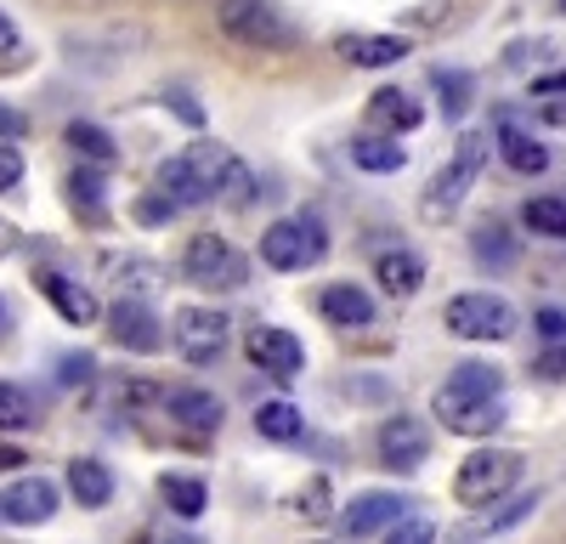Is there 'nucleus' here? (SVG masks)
I'll return each instance as SVG.
<instances>
[{
    "label": "nucleus",
    "instance_id": "obj_1",
    "mask_svg": "<svg viewBox=\"0 0 566 544\" xmlns=\"http://www.w3.org/2000/svg\"><path fill=\"white\" fill-rule=\"evenodd\" d=\"M159 193L181 210V205H210V199H227V205H250L255 199V176L250 165L221 148V143H193L181 148L176 159L159 165Z\"/></svg>",
    "mask_w": 566,
    "mask_h": 544
},
{
    "label": "nucleus",
    "instance_id": "obj_2",
    "mask_svg": "<svg viewBox=\"0 0 566 544\" xmlns=\"http://www.w3.org/2000/svg\"><path fill=\"white\" fill-rule=\"evenodd\" d=\"M504 369L499 363H459L437 386V420L459 437H488L504 426Z\"/></svg>",
    "mask_w": 566,
    "mask_h": 544
},
{
    "label": "nucleus",
    "instance_id": "obj_3",
    "mask_svg": "<svg viewBox=\"0 0 566 544\" xmlns=\"http://www.w3.org/2000/svg\"><path fill=\"white\" fill-rule=\"evenodd\" d=\"M515 482H522V453H515V448H476L459 465V477H453V499L470 505V511H488Z\"/></svg>",
    "mask_w": 566,
    "mask_h": 544
},
{
    "label": "nucleus",
    "instance_id": "obj_4",
    "mask_svg": "<svg viewBox=\"0 0 566 544\" xmlns=\"http://www.w3.org/2000/svg\"><path fill=\"white\" fill-rule=\"evenodd\" d=\"M488 130H464L459 136V148H453V159L437 170V181H431V193H424V216H453L459 205H464V193L476 188V176H482V165H488Z\"/></svg>",
    "mask_w": 566,
    "mask_h": 544
},
{
    "label": "nucleus",
    "instance_id": "obj_5",
    "mask_svg": "<svg viewBox=\"0 0 566 544\" xmlns=\"http://www.w3.org/2000/svg\"><path fill=\"white\" fill-rule=\"evenodd\" d=\"M216 23H221L227 40L250 45V52H290V45H301V34L283 23L266 0H221Z\"/></svg>",
    "mask_w": 566,
    "mask_h": 544
},
{
    "label": "nucleus",
    "instance_id": "obj_6",
    "mask_svg": "<svg viewBox=\"0 0 566 544\" xmlns=\"http://www.w3.org/2000/svg\"><path fill=\"white\" fill-rule=\"evenodd\" d=\"M328 255V239H323V221L317 216H295V221H272L261 233V261L272 272H306Z\"/></svg>",
    "mask_w": 566,
    "mask_h": 544
},
{
    "label": "nucleus",
    "instance_id": "obj_7",
    "mask_svg": "<svg viewBox=\"0 0 566 544\" xmlns=\"http://www.w3.org/2000/svg\"><path fill=\"white\" fill-rule=\"evenodd\" d=\"M442 324L459 335V341H510L515 335V306L504 295H488V290H470V295H453Z\"/></svg>",
    "mask_w": 566,
    "mask_h": 544
},
{
    "label": "nucleus",
    "instance_id": "obj_8",
    "mask_svg": "<svg viewBox=\"0 0 566 544\" xmlns=\"http://www.w3.org/2000/svg\"><path fill=\"white\" fill-rule=\"evenodd\" d=\"M181 272L199 290H244V255L216 233H193L181 250Z\"/></svg>",
    "mask_w": 566,
    "mask_h": 544
},
{
    "label": "nucleus",
    "instance_id": "obj_9",
    "mask_svg": "<svg viewBox=\"0 0 566 544\" xmlns=\"http://www.w3.org/2000/svg\"><path fill=\"white\" fill-rule=\"evenodd\" d=\"M170 346L193 363V369H205V363H216L227 352V317L216 306H181L170 317Z\"/></svg>",
    "mask_w": 566,
    "mask_h": 544
},
{
    "label": "nucleus",
    "instance_id": "obj_10",
    "mask_svg": "<svg viewBox=\"0 0 566 544\" xmlns=\"http://www.w3.org/2000/svg\"><path fill=\"white\" fill-rule=\"evenodd\" d=\"M244 352H250L255 369L272 375V380H295V375H301V363H306L301 341H295L290 329H277V324H255V329L244 335Z\"/></svg>",
    "mask_w": 566,
    "mask_h": 544
},
{
    "label": "nucleus",
    "instance_id": "obj_11",
    "mask_svg": "<svg viewBox=\"0 0 566 544\" xmlns=\"http://www.w3.org/2000/svg\"><path fill=\"white\" fill-rule=\"evenodd\" d=\"M424 453H431V431H424V420H413V415H391L386 426H380V465L386 471H419L424 465Z\"/></svg>",
    "mask_w": 566,
    "mask_h": 544
},
{
    "label": "nucleus",
    "instance_id": "obj_12",
    "mask_svg": "<svg viewBox=\"0 0 566 544\" xmlns=\"http://www.w3.org/2000/svg\"><path fill=\"white\" fill-rule=\"evenodd\" d=\"M108 341L125 346V352H159V346H165V324H159V317L142 306V301L125 295V301L108 306Z\"/></svg>",
    "mask_w": 566,
    "mask_h": 544
},
{
    "label": "nucleus",
    "instance_id": "obj_13",
    "mask_svg": "<svg viewBox=\"0 0 566 544\" xmlns=\"http://www.w3.org/2000/svg\"><path fill=\"white\" fill-rule=\"evenodd\" d=\"M493 148H499V159H504L510 170H522V176L549 170V148L522 125V114H499V125H493Z\"/></svg>",
    "mask_w": 566,
    "mask_h": 544
},
{
    "label": "nucleus",
    "instance_id": "obj_14",
    "mask_svg": "<svg viewBox=\"0 0 566 544\" xmlns=\"http://www.w3.org/2000/svg\"><path fill=\"white\" fill-rule=\"evenodd\" d=\"M0 516H7L12 527H40L57 516V482L45 477H23L7 488V499H0Z\"/></svg>",
    "mask_w": 566,
    "mask_h": 544
},
{
    "label": "nucleus",
    "instance_id": "obj_15",
    "mask_svg": "<svg viewBox=\"0 0 566 544\" xmlns=\"http://www.w3.org/2000/svg\"><path fill=\"white\" fill-rule=\"evenodd\" d=\"M402 511H408V499H402V493H386V488H374V493H357L352 505L340 511V527H346V538H368V533L391 527V522H397Z\"/></svg>",
    "mask_w": 566,
    "mask_h": 544
},
{
    "label": "nucleus",
    "instance_id": "obj_16",
    "mask_svg": "<svg viewBox=\"0 0 566 544\" xmlns=\"http://www.w3.org/2000/svg\"><path fill=\"white\" fill-rule=\"evenodd\" d=\"M159 402H165V415H170L181 431H193V437H205V431H216V426H221V397H216V391L176 386V391H165Z\"/></svg>",
    "mask_w": 566,
    "mask_h": 544
},
{
    "label": "nucleus",
    "instance_id": "obj_17",
    "mask_svg": "<svg viewBox=\"0 0 566 544\" xmlns=\"http://www.w3.org/2000/svg\"><path fill=\"white\" fill-rule=\"evenodd\" d=\"M335 57H346L352 69H391L408 57V40L402 34H340L335 40Z\"/></svg>",
    "mask_w": 566,
    "mask_h": 544
},
{
    "label": "nucleus",
    "instance_id": "obj_18",
    "mask_svg": "<svg viewBox=\"0 0 566 544\" xmlns=\"http://www.w3.org/2000/svg\"><path fill=\"white\" fill-rule=\"evenodd\" d=\"M40 295L52 301L57 312H63V324H74V329H85V324H97V295H91L85 284H74V279H63V272H40Z\"/></svg>",
    "mask_w": 566,
    "mask_h": 544
},
{
    "label": "nucleus",
    "instance_id": "obj_19",
    "mask_svg": "<svg viewBox=\"0 0 566 544\" xmlns=\"http://www.w3.org/2000/svg\"><path fill=\"white\" fill-rule=\"evenodd\" d=\"M317 312L328 317V324H340V329L374 324V301H368V290H357V284H323Z\"/></svg>",
    "mask_w": 566,
    "mask_h": 544
},
{
    "label": "nucleus",
    "instance_id": "obj_20",
    "mask_svg": "<svg viewBox=\"0 0 566 544\" xmlns=\"http://www.w3.org/2000/svg\"><path fill=\"white\" fill-rule=\"evenodd\" d=\"M69 493L80 499L85 511H103L108 499H114V471L103 460H74L69 465Z\"/></svg>",
    "mask_w": 566,
    "mask_h": 544
},
{
    "label": "nucleus",
    "instance_id": "obj_21",
    "mask_svg": "<svg viewBox=\"0 0 566 544\" xmlns=\"http://www.w3.org/2000/svg\"><path fill=\"white\" fill-rule=\"evenodd\" d=\"M374 279H380L386 295H413L424 284V261L413 250H386L380 261H374Z\"/></svg>",
    "mask_w": 566,
    "mask_h": 544
},
{
    "label": "nucleus",
    "instance_id": "obj_22",
    "mask_svg": "<svg viewBox=\"0 0 566 544\" xmlns=\"http://www.w3.org/2000/svg\"><path fill=\"white\" fill-rule=\"evenodd\" d=\"M159 493H165V505H170L181 522L205 516V505H210V488H205L199 477H176V471H165V477H159Z\"/></svg>",
    "mask_w": 566,
    "mask_h": 544
},
{
    "label": "nucleus",
    "instance_id": "obj_23",
    "mask_svg": "<svg viewBox=\"0 0 566 544\" xmlns=\"http://www.w3.org/2000/svg\"><path fill=\"white\" fill-rule=\"evenodd\" d=\"M402 148H397V136H357L352 143V165L357 170H368V176H391V170H402Z\"/></svg>",
    "mask_w": 566,
    "mask_h": 544
},
{
    "label": "nucleus",
    "instance_id": "obj_24",
    "mask_svg": "<svg viewBox=\"0 0 566 544\" xmlns=\"http://www.w3.org/2000/svg\"><path fill=\"white\" fill-rule=\"evenodd\" d=\"M368 114H374V125H386V130H413L424 119V108L408 97V91H374Z\"/></svg>",
    "mask_w": 566,
    "mask_h": 544
},
{
    "label": "nucleus",
    "instance_id": "obj_25",
    "mask_svg": "<svg viewBox=\"0 0 566 544\" xmlns=\"http://www.w3.org/2000/svg\"><path fill=\"white\" fill-rule=\"evenodd\" d=\"M63 143L85 159V165H114L119 159V148H114V136L103 130V125H91V119H74L69 130H63Z\"/></svg>",
    "mask_w": 566,
    "mask_h": 544
},
{
    "label": "nucleus",
    "instance_id": "obj_26",
    "mask_svg": "<svg viewBox=\"0 0 566 544\" xmlns=\"http://www.w3.org/2000/svg\"><path fill=\"white\" fill-rule=\"evenodd\" d=\"M69 199H74V210H85L91 221H103V210H108V181H103V170L80 159V170L69 176Z\"/></svg>",
    "mask_w": 566,
    "mask_h": 544
},
{
    "label": "nucleus",
    "instance_id": "obj_27",
    "mask_svg": "<svg viewBox=\"0 0 566 544\" xmlns=\"http://www.w3.org/2000/svg\"><path fill=\"white\" fill-rule=\"evenodd\" d=\"M255 431H261L266 442H295V437L306 431V420H301L295 402H261V408H255Z\"/></svg>",
    "mask_w": 566,
    "mask_h": 544
},
{
    "label": "nucleus",
    "instance_id": "obj_28",
    "mask_svg": "<svg viewBox=\"0 0 566 544\" xmlns=\"http://www.w3.org/2000/svg\"><path fill=\"white\" fill-rule=\"evenodd\" d=\"M34 397L18 386V380H0V431H29L34 426Z\"/></svg>",
    "mask_w": 566,
    "mask_h": 544
},
{
    "label": "nucleus",
    "instance_id": "obj_29",
    "mask_svg": "<svg viewBox=\"0 0 566 544\" xmlns=\"http://www.w3.org/2000/svg\"><path fill=\"white\" fill-rule=\"evenodd\" d=\"M470 250H476V261H488V266H510L515 261V239L504 233V221H482L476 239H470Z\"/></svg>",
    "mask_w": 566,
    "mask_h": 544
},
{
    "label": "nucleus",
    "instance_id": "obj_30",
    "mask_svg": "<svg viewBox=\"0 0 566 544\" xmlns=\"http://www.w3.org/2000/svg\"><path fill=\"white\" fill-rule=\"evenodd\" d=\"M522 216H527V227H533L538 239H566V199H549V193L544 199H527Z\"/></svg>",
    "mask_w": 566,
    "mask_h": 544
},
{
    "label": "nucleus",
    "instance_id": "obj_31",
    "mask_svg": "<svg viewBox=\"0 0 566 544\" xmlns=\"http://www.w3.org/2000/svg\"><path fill=\"white\" fill-rule=\"evenodd\" d=\"M431 85H437V97H442V114H448V119H459V114L470 108V74L437 69V74H431Z\"/></svg>",
    "mask_w": 566,
    "mask_h": 544
},
{
    "label": "nucleus",
    "instance_id": "obj_32",
    "mask_svg": "<svg viewBox=\"0 0 566 544\" xmlns=\"http://www.w3.org/2000/svg\"><path fill=\"white\" fill-rule=\"evenodd\" d=\"M29 63V45H23V34L12 29V18L0 12V74H18Z\"/></svg>",
    "mask_w": 566,
    "mask_h": 544
},
{
    "label": "nucleus",
    "instance_id": "obj_33",
    "mask_svg": "<svg viewBox=\"0 0 566 544\" xmlns=\"http://www.w3.org/2000/svg\"><path fill=\"white\" fill-rule=\"evenodd\" d=\"M386 544H437V527L424 522V516H397L391 533H386Z\"/></svg>",
    "mask_w": 566,
    "mask_h": 544
},
{
    "label": "nucleus",
    "instance_id": "obj_34",
    "mask_svg": "<svg viewBox=\"0 0 566 544\" xmlns=\"http://www.w3.org/2000/svg\"><path fill=\"white\" fill-rule=\"evenodd\" d=\"M301 516H306V522H328V516H335V505H328V482H323V477H312V482L301 488Z\"/></svg>",
    "mask_w": 566,
    "mask_h": 544
},
{
    "label": "nucleus",
    "instance_id": "obj_35",
    "mask_svg": "<svg viewBox=\"0 0 566 544\" xmlns=\"http://www.w3.org/2000/svg\"><path fill=\"white\" fill-rule=\"evenodd\" d=\"M57 369H63V375H57L63 386H91V375H97V357H91V352H69Z\"/></svg>",
    "mask_w": 566,
    "mask_h": 544
},
{
    "label": "nucleus",
    "instance_id": "obj_36",
    "mask_svg": "<svg viewBox=\"0 0 566 544\" xmlns=\"http://www.w3.org/2000/svg\"><path fill=\"white\" fill-rule=\"evenodd\" d=\"M18 136H29V114L12 108V103H0V143H18Z\"/></svg>",
    "mask_w": 566,
    "mask_h": 544
},
{
    "label": "nucleus",
    "instance_id": "obj_37",
    "mask_svg": "<svg viewBox=\"0 0 566 544\" xmlns=\"http://www.w3.org/2000/svg\"><path fill=\"white\" fill-rule=\"evenodd\" d=\"M23 181V154L18 148H0V193H12Z\"/></svg>",
    "mask_w": 566,
    "mask_h": 544
},
{
    "label": "nucleus",
    "instance_id": "obj_38",
    "mask_svg": "<svg viewBox=\"0 0 566 544\" xmlns=\"http://www.w3.org/2000/svg\"><path fill=\"white\" fill-rule=\"evenodd\" d=\"M533 324H538V335H544V341H566V312H560V306H544V312L533 317Z\"/></svg>",
    "mask_w": 566,
    "mask_h": 544
},
{
    "label": "nucleus",
    "instance_id": "obj_39",
    "mask_svg": "<svg viewBox=\"0 0 566 544\" xmlns=\"http://www.w3.org/2000/svg\"><path fill=\"white\" fill-rule=\"evenodd\" d=\"M136 216H142V221H170V216H176V205L159 193V199H142V205H136Z\"/></svg>",
    "mask_w": 566,
    "mask_h": 544
},
{
    "label": "nucleus",
    "instance_id": "obj_40",
    "mask_svg": "<svg viewBox=\"0 0 566 544\" xmlns=\"http://www.w3.org/2000/svg\"><path fill=\"white\" fill-rule=\"evenodd\" d=\"M533 505H538V499H533V493H527V499H515V505H504V511H499V516H493L488 527H510V522H522V516H527Z\"/></svg>",
    "mask_w": 566,
    "mask_h": 544
},
{
    "label": "nucleus",
    "instance_id": "obj_41",
    "mask_svg": "<svg viewBox=\"0 0 566 544\" xmlns=\"http://www.w3.org/2000/svg\"><path fill=\"white\" fill-rule=\"evenodd\" d=\"M170 108H176V114H181L187 125H205V108H199L193 97H187V91H176V97H170Z\"/></svg>",
    "mask_w": 566,
    "mask_h": 544
},
{
    "label": "nucleus",
    "instance_id": "obj_42",
    "mask_svg": "<svg viewBox=\"0 0 566 544\" xmlns=\"http://www.w3.org/2000/svg\"><path fill=\"white\" fill-rule=\"evenodd\" d=\"M538 375H549V380H566V352H560V346L538 357Z\"/></svg>",
    "mask_w": 566,
    "mask_h": 544
},
{
    "label": "nucleus",
    "instance_id": "obj_43",
    "mask_svg": "<svg viewBox=\"0 0 566 544\" xmlns=\"http://www.w3.org/2000/svg\"><path fill=\"white\" fill-rule=\"evenodd\" d=\"M12 250H18V227L0 221V255H12Z\"/></svg>",
    "mask_w": 566,
    "mask_h": 544
},
{
    "label": "nucleus",
    "instance_id": "obj_44",
    "mask_svg": "<svg viewBox=\"0 0 566 544\" xmlns=\"http://www.w3.org/2000/svg\"><path fill=\"white\" fill-rule=\"evenodd\" d=\"M23 465V453L18 448H0V471H18Z\"/></svg>",
    "mask_w": 566,
    "mask_h": 544
},
{
    "label": "nucleus",
    "instance_id": "obj_45",
    "mask_svg": "<svg viewBox=\"0 0 566 544\" xmlns=\"http://www.w3.org/2000/svg\"><path fill=\"white\" fill-rule=\"evenodd\" d=\"M538 91H566V74H555V80H544Z\"/></svg>",
    "mask_w": 566,
    "mask_h": 544
},
{
    "label": "nucleus",
    "instance_id": "obj_46",
    "mask_svg": "<svg viewBox=\"0 0 566 544\" xmlns=\"http://www.w3.org/2000/svg\"><path fill=\"white\" fill-rule=\"evenodd\" d=\"M560 12H566V0H560Z\"/></svg>",
    "mask_w": 566,
    "mask_h": 544
}]
</instances>
